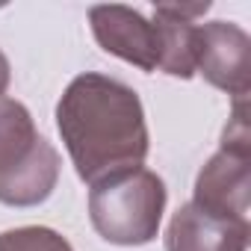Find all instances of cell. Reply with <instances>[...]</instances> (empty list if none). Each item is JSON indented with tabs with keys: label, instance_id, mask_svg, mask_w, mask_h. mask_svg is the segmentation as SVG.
Here are the masks:
<instances>
[{
	"label": "cell",
	"instance_id": "1",
	"mask_svg": "<svg viewBox=\"0 0 251 251\" xmlns=\"http://www.w3.org/2000/svg\"><path fill=\"white\" fill-rule=\"evenodd\" d=\"M56 127L83 183L139 169L151 151L148 121L136 89L106 74H77L59 103Z\"/></svg>",
	"mask_w": 251,
	"mask_h": 251
},
{
	"label": "cell",
	"instance_id": "2",
	"mask_svg": "<svg viewBox=\"0 0 251 251\" xmlns=\"http://www.w3.org/2000/svg\"><path fill=\"white\" fill-rule=\"evenodd\" d=\"M59 154L36 130L30 109L0 98V204L36 207L50 198L59 180Z\"/></svg>",
	"mask_w": 251,
	"mask_h": 251
},
{
	"label": "cell",
	"instance_id": "3",
	"mask_svg": "<svg viewBox=\"0 0 251 251\" xmlns=\"http://www.w3.org/2000/svg\"><path fill=\"white\" fill-rule=\"evenodd\" d=\"M166 201L163 177L139 166L92 183L89 219L100 239L112 245H145L160 233Z\"/></svg>",
	"mask_w": 251,
	"mask_h": 251
},
{
	"label": "cell",
	"instance_id": "4",
	"mask_svg": "<svg viewBox=\"0 0 251 251\" xmlns=\"http://www.w3.org/2000/svg\"><path fill=\"white\" fill-rule=\"evenodd\" d=\"M251 201V136L245 100H233L230 124L222 133V148L201 166L192 189V204L219 219L248 222Z\"/></svg>",
	"mask_w": 251,
	"mask_h": 251
},
{
	"label": "cell",
	"instance_id": "5",
	"mask_svg": "<svg viewBox=\"0 0 251 251\" xmlns=\"http://www.w3.org/2000/svg\"><path fill=\"white\" fill-rule=\"evenodd\" d=\"M89 27L95 42L142 71H160L163 62V30L157 18H145L139 9L121 3H100L89 9Z\"/></svg>",
	"mask_w": 251,
	"mask_h": 251
},
{
	"label": "cell",
	"instance_id": "6",
	"mask_svg": "<svg viewBox=\"0 0 251 251\" xmlns=\"http://www.w3.org/2000/svg\"><path fill=\"white\" fill-rule=\"evenodd\" d=\"M210 86L227 92L233 100H248L251 89V39L233 21L198 24V65Z\"/></svg>",
	"mask_w": 251,
	"mask_h": 251
},
{
	"label": "cell",
	"instance_id": "7",
	"mask_svg": "<svg viewBox=\"0 0 251 251\" xmlns=\"http://www.w3.org/2000/svg\"><path fill=\"white\" fill-rule=\"evenodd\" d=\"M248 222L219 219L189 201L166 227V251H248Z\"/></svg>",
	"mask_w": 251,
	"mask_h": 251
},
{
	"label": "cell",
	"instance_id": "8",
	"mask_svg": "<svg viewBox=\"0 0 251 251\" xmlns=\"http://www.w3.org/2000/svg\"><path fill=\"white\" fill-rule=\"evenodd\" d=\"M0 251H74V248L59 230L27 225L0 233Z\"/></svg>",
	"mask_w": 251,
	"mask_h": 251
},
{
	"label": "cell",
	"instance_id": "9",
	"mask_svg": "<svg viewBox=\"0 0 251 251\" xmlns=\"http://www.w3.org/2000/svg\"><path fill=\"white\" fill-rule=\"evenodd\" d=\"M9 80H12V68H9V59H6V53L0 50V98H6Z\"/></svg>",
	"mask_w": 251,
	"mask_h": 251
}]
</instances>
